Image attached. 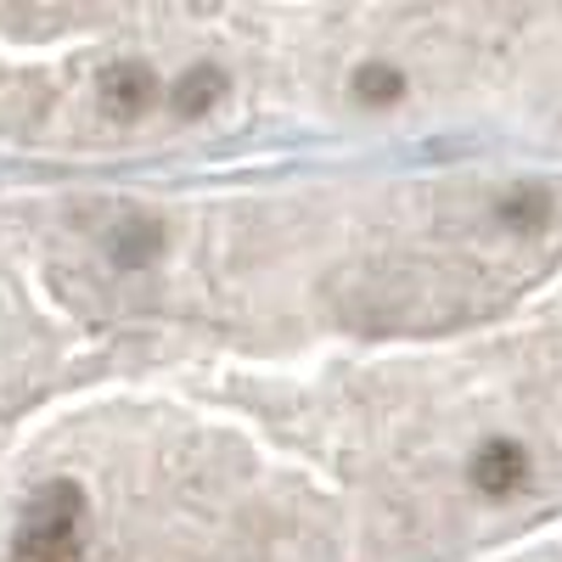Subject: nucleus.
Listing matches in <instances>:
<instances>
[{
	"instance_id": "nucleus-1",
	"label": "nucleus",
	"mask_w": 562,
	"mask_h": 562,
	"mask_svg": "<svg viewBox=\"0 0 562 562\" xmlns=\"http://www.w3.org/2000/svg\"><path fill=\"white\" fill-rule=\"evenodd\" d=\"M562 524V164L0 180V562H484Z\"/></svg>"
},
{
	"instance_id": "nucleus-2",
	"label": "nucleus",
	"mask_w": 562,
	"mask_h": 562,
	"mask_svg": "<svg viewBox=\"0 0 562 562\" xmlns=\"http://www.w3.org/2000/svg\"><path fill=\"white\" fill-rule=\"evenodd\" d=\"M473 147L562 164V7H479Z\"/></svg>"
},
{
	"instance_id": "nucleus-3",
	"label": "nucleus",
	"mask_w": 562,
	"mask_h": 562,
	"mask_svg": "<svg viewBox=\"0 0 562 562\" xmlns=\"http://www.w3.org/2000/svg\"><path fill=\"white\" fill-rule=\"evenodd\" d=\"M484 562H562V524H551V529H540V535H529L518 546H506V551H495Z\"/></svg>"
}]
</instances>
